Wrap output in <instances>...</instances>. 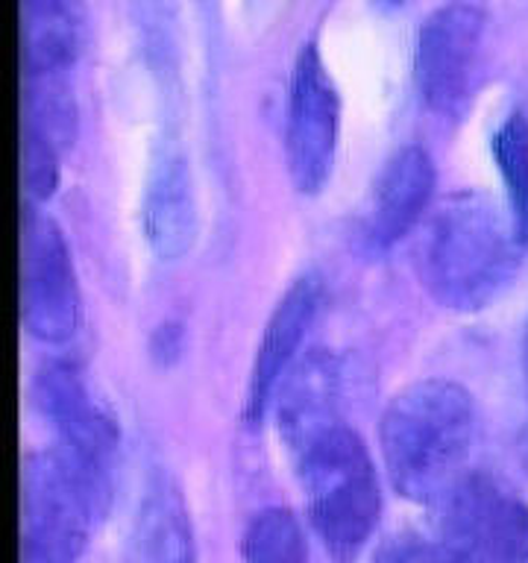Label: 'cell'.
Here are the masks:
<instances>
[{
    "label": "cell",
    "instance_id": "cell-6",
    "mask_svg": "<svg viewBox=\"0 0 528 563\" xmlns=\"http://www.w3.org/2000/svg\"><path fill=\"white\" fill-rule=\"evenodd\" d=\"M21 323L35 341L62 343L79 325V288L59 227L38 209L21 223Z\"/></svg>",
    "mask_w": 528,
    "mask_h": 563
},
{
    "label": "cell",
    "instance_id": "cell-20",
    "mask_svg": "<svg viewBox=\"0 0 528 563\" xmlns=\"http://www.w3.org/2000/svg\"><path fill=\"white\" fill-rule=\"evenodd\" d=\"M378 9H399L405 3V0H373Z\"/></svg>",
    "mask_w": 528,
    "mask_h": 563
},
{
    "label": "cell",
    "instance_id": "cell-15",
    "mask_svg": "<svg viewBox=\"0 0 528 563\" xmlns=\"http://www.w3.org/2000/svg\"><path fill=\"white\" fill-rule=\"evenodd\" d=\"M141 561L194 563L191 522L179 493L167 478L153 484L141 510Z\"/></svg>",
    "mask_w": 528,
    "mask_h": 563
},
{
    "label": "cell",
    "instance_id": "cell-7",
    "mask_svg": "<svg viewBox=\"0 0 528 563\" xmlns=\"http://www.w3.org/2000/svg\"><path fill=\"white\" fill-rule=\"evenodd\" d=\"M341 132V95L323 56L306 44L294 65L288 97V170L302 194H317L329 183Z\"/></svg>",
    "mask_w": 528,
    "mask_h": 563
},
{
    "label": "cell",
    "instance_id": "cell-13",
    "mask_svg": "<svg viewBox=\"0 0 528 563\" xmlns=\"http://www.w3.org/2000/svg\"><path fill=\"white\" fill-rule=\"evenodd\" d=\"M435 194V165L422 147H405L387 158L367 206V238L376 250L403 241Z\"/></svg>",
    "mask_w": 528,
    "mask_h": 563
},
{
    "label": "cell",
    "instance_id": "cell-3",
    "mask_svg": "<svg viewBox=\"0 0 528 563\" xmlns=\"http://www.w3.org/2000/svg\"><path fill=\"white\" fill-rule=\"evenodd\" d=\"M308 519L338 558L364 549L382 514L376 470L367 446L346 426H334L297 455Z\"/></svg>",
    "mask_w": 528,
    "mask_h": 563
},
{
    "label": "cell",
    "instance_id": "cell-4",
    "mask_svg": "<svg viewBox=\"0 0 528 563\" xmlns=\"http://www.w3.org/2000/svg\"><path fill=\"white\" fill-rule=\"evenodd\" d=\"M97 482L62 449L33 452L21 466V563H74L109 505Z\"/></svg>",
    "mask_w": 528,
    "mask_h": 563
},
{
    "label": "cell",
    "instance_id": "cell-12",
    "mask_svg": "<svg viewBox=\"0 0 528 563\" xmlns=\"http://www.w3.org/2000/svg\"><path fill=\"white\" fill-rule=\"evenodd\" d=\"M323 297V285L317 276H302L285 290L279 306L273 308L271 320L264 325L262 343L255 350L253 369H250V387H246V417L258 420L273 402L276 387L285 378L294 361L299 358L302 338L311 329Z\"/></svg>",
    "mask_w": 528,
    "mask_h": 563
},
{
    "label": "cell",
    "instance_id": "cell-2",
    "mask_svg": "<svg viewBox=\"0 0 528 563\" xmlns=\"http://www.w3.org/2000/svg\"><path fill=\"white\" fill-rule=\"evenodd\" d=\"M517 227L484 194H455L431 218L420 246L426 288L443 308L479 311L519 271Z\"/></svg>",
    "mask_w": 528,
    "mask_h": 563
},
{
    "label": "cell",
    "instance_id": "cell-18",
    "mask_svg": "<svg viewBox=\"0 0 528 563\" xmlns=\"http://www.w3.org/2000/svg\"><path fill=\"white\" fill-rule=\"evenodd\" d=\"M59 150L47 141L21 132V179L30 202L47 200L59 183Z\"/></svg>",
    "mask_w": 528,
    "mask_h": 563
},
{
    "label": "cell",
    "instance_id": "cell-9",
    "mask_svg": "<svg viewBox=\"0 0 528 563\" xmlns=\"http://www.w3.org/2000/svg\"><path fill=\"white\" fill-rule=\"evenodd\" d=\"M33 402L51 422L53 434L70 461H77L97 482L112 487V464L118 455V426L74 367L51 364L33 382Z\"/></svg>",
    "mask_w": 528,
    "mask_h": 563
},
{
    "label": "cell",
    "instance_id": "cell-5",
    "mask_svg": "<svg viewBox=\"0 0 528 563\" xmlns=\"http://www.w3.org/2000/svg\"><path fill=\"white\" fill-rule=\"evenodd\" d=\"M435 508L440 545L461 563H528V501L491 475H461Z\"/></svg>",
    "mask_w": 528,
    "mask_h": 563
},
{
    "label": "cell",
    "instance_id": "cell-14",
    "mask_svg": "<svg viewBox=\"0 0 528 563\" xmlns=\"http://www.w3.org/2000/svg\"><path fill=\"white\" fill-rule=\"evenodd\" d=\"M79 0H21L24 77H68L82 51Z\"/></svg>",
    "mask_w": 528,
    "mask_h": 563
},
{
    "label": "cell",
    "instance_id": "cell-16",
    "mask_svg": "<svg viewBox=\"0 0 528 563\" xmlns=\"http://www.w3.org/2000/svg\"><path fill=\"white\" fill-rule=\"evenodd\" d=\"M493 158L508 194L510 220L522 246H528V118L510 114L493 135Z\"/></svg>",
    "mask_w": 528,
    "mask_h": 563
},
{
    "label": "cell",
    "instance_id": "cell-17",
    "mask_svg": "<svg viewBox=\"0 0 528 563\" xmlns=\"http://www.w3.org/2000/svg\"><path fill=\"white\" fill-rule=\"evenodd\" d=\"M246 563H311L302 528L288 510L267 508L255 514L244 534Z\"/></svg>",
    "mask_w": 528,
    "mask_h": 563
},
{
    "label": "cell",
    "instance_id": "cell-10",
    "mask_svg": "<svg viewBox=\"0 0 528 563\" xmlns=\"http://www.w3.org/2000/svg\"><path fill=\"white\" fill-rule=\"evenodd\" d=\"M341 361L332 352L311 350L294 361V367L276 387V420L279 434L294 457L334 426H341Z\"/></svg>",
    "mask_w": 528,
    "mask_h": 563
},
{
    "label": "cell",
    "instance_id": "cell-11",
    "mask_svg": "<svg viewBox=\"0 0 528 563\" xmlns=\"http://www.w3.org/2000/svg\"><path fill=\"white\" fill-rule=\"evenodd\" d=\"M144 232L158 258H183L197 235V202H194L191 165L174 139L158 144L147 167L144 185Z\"/></svg>",
    "mask_w": 528,
    "mask_h": 563
},
{
    "label": "cell",
    "instance_id": "cell-1",
    "mask_svg": "<svg viewBox=\"0 0 528 563\" xmlns=\"http://www.w3.org/2000/svg\"><path fill=\"white\" fill-rule=\"evenodd\" d=\"M475 402L447 378H426L391 399L382 417L387 475L405 499L438 501L461 478L475 440Z\"/></svg>",
    "mask_w": 528,
    "mask_h": 563
},
{
    "label": "cell",
    "instance_id": "cell-19",
    "mask_svg": "<svg viewBox=\"0 0 528 563\" xmlns=\"http://www.w3.org/2000/svg\"><path fill=\"white\" fill-rule=\"evenodd\" d=\"M376 563H461L447 545L422 543L417 537H396L378 552Z\"/></svg>",
    "mask_w": 528,
    "mask_h": 563
},
{
    "label": "cell",
    "instance_id": "cell-8",
    "mask_svg": "<svg viewBox=\"0 0 528 563\" xmlns=\"http://www.w3.org/2000/svg\"><path fill=\"white\" fill-rule=\"evenodd\" d=\"M484 38V12L475 3H447L435 9L414 53V77L420 97L435 112H455L473 91Z\"/></svg>",
    "mask_w": 528,
    "mask_h": 563
}]
</instances>
